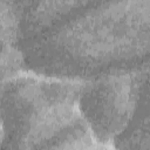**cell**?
<instances>
[{
	"label": "cell",
	"instance_id": "10",
	"mask_svg": "<svg viewBox=\"0 0 150 150\" xmlns=\"http://www.w3.org/2000/svg\"><path fill=\"white\" fill-rule=\"evenodd\" d=\"M2 144V130H1V125H0V148Z\"/></svg>",
	"mask_w": 150,
	"mask_h": 150
},
{
	"label": "cell",
	"instance_id": "7",
	"mask_svg": "<svg viewBox=\"0 0 150 150\" xmlns=\"http://www.w3.org/2000/svg\"><path fill=\"white\" fill-rule=\"evenodd\" d=\"M45 149H107L102 143H100L96 137L93 135L89 127L82 120V117L61 131L57 136H55Z\"/></svg>",
	"mask_w": 150,
	"mask_h": 150
},
{
	"label": "cell",
	"instance_id": "9",
	"mask_svg": "<svg viewBox=\"0 0 150 150\" xmlns=\"http://www.w3.org/2000/svg\"><path fill=\"white\" fill-rule=\"evenodd\" d=\"M18 9H19V12L22 14V16H23V14H25V12L27 11V8L33 4V1L34 0H9Z\"/></svg>",
	"mask_w": 150,
	"mask_h": 150
},
{
	"label": "cell",
	"instance_id": "3",
	"mask_svg": "<svg viewBox=\"0 0 150 150\" xmlns=\"http://www.w3.org/2000/svg\"><path fill=\"white\" fill-rule=\"evenodd\" d=\"M149 63L110 70L86 79L79 94L82 120L107 149L129 127L148 90Z\"/></svg>",
	"mask_w": 150,
	"mask_h": 150
},
{
	"label": "cell",
	"instance_id": "8",
	"mask_svg": "<svg viewBox=\"0 0 150 150\" xmlns=\"http://www.w3.org/2000/svg\"><path fill=\"white\" fill-rule=\"evenodd\" d=\"M21 67H25L23 56L22 55L18 56V57H14V59L0 61V82L9 73H12V71H14V70H16V69H19Z\"/></svg>",
	"mask_w": 150,
	"mask_h": 150
},
{
	"label": "cell",
	"instance_id": "6",
	"mask_svg": "<svg viewBox=\"0 0 150 150\" xmlns=\"http://www.w3.org/2000/svg\"><path fill=\"white\" fill-rule=\"evenodd\" d=\"M149 128V100L148 90L143 94L137 110L125 131L115 141L116 149H141L150 148Z\"/></svg>",
	"mask_w": 150,
	"mask_h": 150
},
{
	"label": "cell",
	"instance_id": "4",
	"mask_svg": "<svg viewBox=\"0 0 150 150\" xmlns=\"http://www.w3.org/2000/svg\"><path fill=\"white\" fill-rule=\"evenodd\" d=\"M101 0H34L22 16V41L54 27Z\"/></svg>",
	"mask_w": 150,
	"mask_h": 150
},
{
	"label": "cell",
	"instance_id": "2",
	"mask_svg": "<svg viewBox=\"0 0 150 150\" xmlns=\"http://www.w3.org/2000/svg\"><path fill=\"white\" fill-rule=\"evenodd\" d=\"M86 79L21 67L0 82L1 148L45 149L81 118L79 94Z\"/></svg>",
	"mask_w": 150,
	"mask_h": 150
},
{
	"label": "cell",
	"instance_id": "1",
	"mask_svg": "<svg viewBox=\"0 0 150 150\" xmlns=\"http://www.w3.org/2000/svg\"><path fill=\"white\" fill-rule=\"evenodd\" d=\"M150 0H101L21 41L25 67L88 79L148 62Z\"/></svg>",
	"mask_w": 150,
	"mask_h": 150
},
{
	"label": "cell",
	"instance_id": "5",
	"mask_svg": "<svg viewBox=\"0 0 150 150\" xmlns=\"http://www.w3.org/2000/svg\"><path fill=\"white\" fill-rule=\"evenodd\" d=\"M22 14L9 0H0V61L21 56Z\"/></svg>",
	"mask_w": 150,
	"mask_h": 150
}]
</instances>
